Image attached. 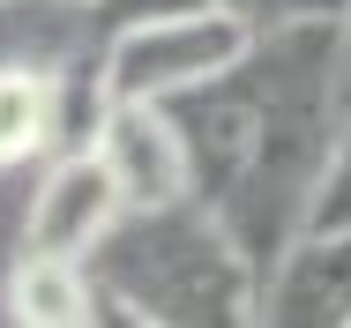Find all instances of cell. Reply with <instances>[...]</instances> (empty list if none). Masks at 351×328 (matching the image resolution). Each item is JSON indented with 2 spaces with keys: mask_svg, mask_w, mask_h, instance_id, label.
I'll use <instances>...</instances> for the list:
<instances>
[{
  "mask_svg": "<svg viewBox=\"0 0 351 328\" xmlns=\"http://www.w3.org/2000/svg\"><path fill=\"white\" fill-rule=\"evenodd\" d=\"M247 45H254V23H239L224 8H180V15H149V23L112 30L97 45V82H105V105L112 97L172 105V97L202 90L210 75H224Z\"/></svg>",
  "mask_w": 351,
  "mask_h": 328,
  "instance_id": "3957f363",
  "label": "cell"
},
{
  "mask_svg": "<svg viewBox=\"0 0 351 328\" xmlns=\"http://www.w3.org/2000/svg\"><path fill=\"white\" fill-rule=\"evenodd\" d=\"M120 216H128V194H120L112 164L97 157V142H82V149H60V157H45V164L30 172L23 239H15V247H45V254L90 262V254L112 239Z\"/></svg>",
  "mask_w": 351,
  "mask_h": 328,
  "instance_id": "277c9868",
  "label": "cell"
},
{
  "mask_svg": "<svg viewBox=\"0 0 351 328\" xmlns=\"http://www.w3.org/2000/svg\"><path fill=\"white\" fill-rule=\"evenodd\" d=\"M172 120L187 127L195 201L269 276V262L306 231L322 172H329V149L344 134L337 15L254 30V45L224 75H210L187 97H172Z\"/></svg>",
  "mask_w": 351,
  "mask_h": 328,
  "instance_id": "6da1fadb",
  "label": "cell"
},
{
  "mask_svg": "<svg viewBox=\"0 0 351 328\" xmlns=\"http://www.w3.org/2000/svg\"><path fill=\"white\" fill-rule=\"evenodd\" d=\"M0 321H15V328H90V321H105L90 262L45 254V247H15V262L0 276Z\"/></svg>",
  "mask_w": 351,
  "mask_h": 328,
  "instance_id": "52a82bcc",
  "label": "cell"
},
{
  "mask_svg": "<svg viewBox=\"0 0 351 328\" xmlns=\"http://www.w3.org/2000/svg\"><path fill=\"white\" fill-rule=\"evenodd\" d=\"M337 97H344V120H351V0L337 15Z\"/></svg>",
  "mask_w": 351,
  "mask_h": 328,
  "instance_id": "30bf717a",
  "label": "cell"
},
{
  "mask_svg": "<svg viewBox=\"0 0 351 328\" xmlns=\"http://www.w3.org/2000/svg\"><path fill=\"white\" fill-rule=\"evenodd\" d=\"M105 321L128 328H247L262 306V268L202 201L128 209L90 254Z\"/></svg>",
  "mask_w": 351,
  "mask_h": 328,
  "instance_id": "7a4b0ae2",
  "label": "cell"
},
{
  "mask_svg": "<svg viewBox=\"0 0 351 328\" xmlns=\"http://www.w3.org/2000/svg\"><path fill=\"white\" fill-rule=\"evenodd\" d=\"M97 157L112 164L128 209H165L195 194V157H187V127L172 120V105L112 97L97 120Z\"/></svg>",
  "mask_w": 351,
  "mask_h": 328,
  "instance_id": "5b68a950",
  "label": "cell"
},
{
  "mask_svg": "<svg viewBox=\"0 0 351 328\" xmlns=\"http://www.w3.org/2000/svg\"><path fill=\"white\" fill-rule=\"evenodd\" d=\"M68 8H90V0H68Z\"/></svg>",
  "mask_w": 351,
  "mask_h": 328,
  "instance_id": "8fae6325",
  "label": "cell"
},
{
  "mask_svg": "<svg viewBox=\"0 0 351 328\" xmlns=\"http://www.w3.org/2000/svg\"><path fill=\"white\" fill-rule=\"evenodd\" d=\"M210 8L254 23V30H284V23H306V15H344V0H210Z\"/></svg>",
  "mask_w": 351,
  "mask_h": 328,
  "instance_id": "9c48e42d",
  "label": "cell"
},
{
  "mask_svg": "<svg viewBox=\"0 0 351 328\" xmlns=\"http://www.w3.org/2000/svg\"><path fill=\"white\" fill-rule=\"evenodd\" d=\"M344 224H351V120L337 134V149H329V172H322V194H314L306 231H344Z\"/></svg>",
  "mask_w": 351,
  "mask_h": 328,
  "instance_id": "ba28073f",
  "label": "cell"
},
{
  "mask_svg": "<svg viewBox=\"0 0 351 328\" xmlns=\"http://www.w3.org/2000/svg\"><path fill=\"white\" fill-rule=\"evenodd\" d=\"M254 328H351V224L299 231L269 262Z\"/></svg>",
  "mask_w": 351,
  "mask_h": 328,
  "instance_id": "8992f818",
  "label": "cell"
}]
</instances>
